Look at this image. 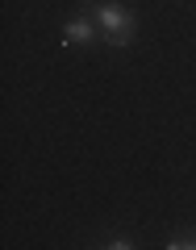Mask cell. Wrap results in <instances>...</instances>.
Returning <instances> with one entry per match:
<instances>
[{
  "mask_svg": "<svg viewBox=\"0 0 196 250\" xmlns=\"http://www.w3.org/2000/svg\"><path fill=\"white\" fill-rule=\"evenodd\" d=\"M96 21H100V29L109 34V42H113V46H125V42H130V34H134V17H130L121 4H100Z\"/></svg>",
  "mask_w": 196,
  "mask_h": 250,
  "instance_id": "cell-1",
  "label": "cell"
},
{
  "mask_svg": "<svg viewBox=\"0 0 196 250\" xmlns=\"http://www.w3.org/2000/svg\"><path fill=\"white\" fill-rule=\"evenodd\" d=\"M75 42H92V21L88 17L67 21V29H63V46H75Z\"/></svg>",
  "mask_w": 196,
  "mask_h": 250,
  "instance_id": "cell-2",
  "label": "cell"
},
{
  "mask_svg": "<svg viewBox=\"0 0 196 250\" xmlns=\"http://www.w3.org/2000/svg\"><path fill=\"white\" fill-rule=\"evenodd\" d=\"M167 246H171V250H188V246L196 250V229H192V233H179V238H171Z\"/></svg>",
  "mask_w": 196,
  "mask_h": 250,
  "instance_id": "cell-3",
  "label": "cell"
}]
</instances>
